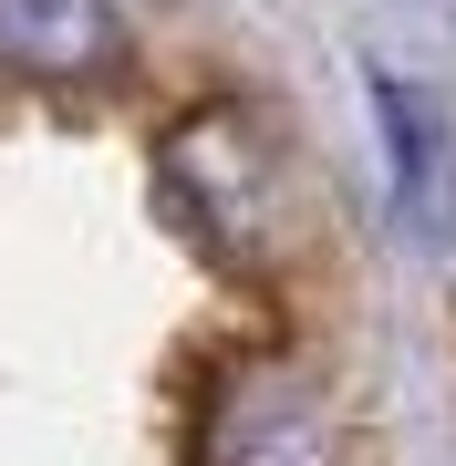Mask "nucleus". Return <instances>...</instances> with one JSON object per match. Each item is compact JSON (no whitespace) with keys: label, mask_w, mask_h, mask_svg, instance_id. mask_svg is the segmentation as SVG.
<instances>
[{"label":"nucleus","mask_w":456,"mask_h":466,"mask_svg":"<svg viewBox=\"0 0 456 466\" xmlns=\"http://www.w3.org/2000/svg\"><path fill=\"white\" fill-rule=\"evenodd\" d=\"M208 466H332V404L311 373L290 363H249L218 383V415H208Z\"/></svg>","instance_id":"f03ea898"},{"label":"nucleus","mask_w":456,"mask_h":466,"mask_svg":"<svg viewBox=\"0 0 456 466\" xmlns=\"http://www.w3.org/2000/svg\"><path fill=\"white\" fill-rule=\"evenodd\" d=\"M156 187H167V218L218 269H259L270 259L280 208H270V156H259L249 115H187L167 167H156Z\"/></svg>","instance_id":"f257e3e1"},{"label":"nucleus","mask_w":456,"mask_h":466,"mask_svg":"<svg viewBox=\"0 0 456 466\" xmlns=\"http://www.w3.org/2000/svg\"><path fill=\"white\" fill-rule=\"evenodd\" d=\"M373 104H384V167H394V208L425 249H456V146L436 125V104L394 73H373Z\"/></svg>","instance_id":"20e7f679"},{"label":"nucleus","mask_w":456,"mask_h":466,"mask_svg":"<svg viewBox=\"0 0 456 466\" xmlns=\"http://www.w3.org/2000/svg\"><path fill=\"white\" fill-rule=\"evenodd\" d=\"M125 63V11L115 0H0V73L32 84H84Z\"/></svg>","instance_id":"7ed1b4c3"}]
</instances>
